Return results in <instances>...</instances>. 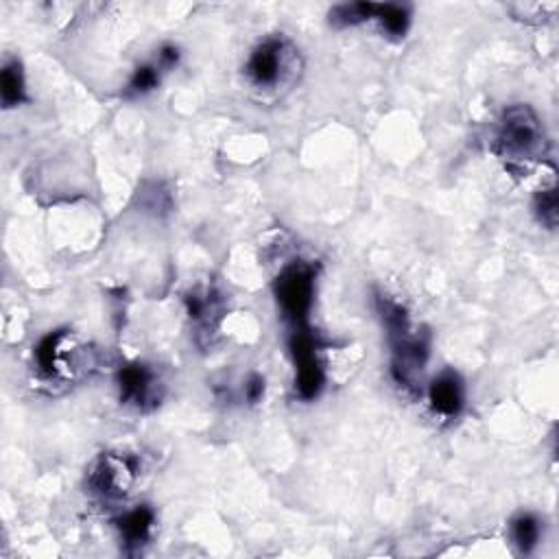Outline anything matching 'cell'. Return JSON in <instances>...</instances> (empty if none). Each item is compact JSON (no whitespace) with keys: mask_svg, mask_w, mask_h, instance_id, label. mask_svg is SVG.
<instances>
[{"mask_svg":"<svg viewBox=\"0 0 559 559\" xmlns=\"http://www.w3.org/2000/svg\"><path fill=\"white\" fill-rule=\"evenodd\" d=\"M177 62H180V51H177V46L173 44H166L160 49V66L162 68H173Z\"/></svg>","mask_w":559,"mask_h":559,"instance_id":"18","label":"cell"},{"mask_svg":"<svg viewBox=\"0 0 559 559\" xmlns=\"http://www.w3.org/2000/svg\"><path fill=\"white\" fill-rule=\"evenodd\" d=\"M160 83V68L158 66H140L132 81H129V94H147L151 90H156Z\"/></svg>","mask_w":559,"mask_h":559,"instance_id":"16","label":"cell"},{"mask_svg":"<svg viewBox=\"0 0 559 559\" xmlns=\"http://www.w3.org/2000/svg\"><path fill=\"white\" fill-rule=\"evenodd\" d=\"M276 297L282 315L287 317L293 328L308 326L315 300V269L313 265L297 260L284 267L276 280Z\"/></svg>","mask_w":559,"mask_h":559,"instance_id":"3","label":"cell"},{"mask_svg":"<svg viewBox=\"0 0 559 559\" xmlns=\"http://www.w3.org/2000/svg\"><path fill=\"white\" fill-rule=\"evenodd\" d=\"M378 5L374 3H352V5H339L330 11V22L337 27H354L361 25L365 20L376 18Z\"/></svg>","mask_w":559,"mask_h":559,"instance_id":"14","label":"cell"},{"mask_svg":"<svg viewBox=\"0 0 559 559\" xmlns=\"http://www.w3.org/2000/svg\"><path fill=\"white\" fill-rule=\"evenodd\" d=\"M70 352H73V339L66 330H55L46 335L38 348H35V363L46 378L68 376L73 372L70 367Z\"/></svg>","mask_w":559,"mask_h":559,"instance_id":"8","label":"cell"},{"mask_svg":"<svg viewBox=\"0 0 559 559\" xmlns=\"http://www.w3.org/2000/svg\"><path fill=\"white\" fill-rule=\"evenodd\" d=\"M0 94H3L5 107H16L27 99V86H25V73L16 59L5 64L3 73H0Z\"/></svg>","mask_w":559,"mask_h":559,"instance_id":"11","label":"cell"},{"mask_svg":"<svg viewBox=\"0 0 559 559\" xmlns=\"http://www.w3.org/2000/svg\"><path fill=\"white\" fill-rule=\"evenodd\" d=\"M496 151L509 162V169L514 164L535 162L546 156L549 140L531 105H511L503 112L496 134Z\"/></svg>","mask_w":559,"mask_h":559,"instance_id":"2","label":"cell"},{"mask_svg":"<svg viewBox=\"0 0 559 559\" xmlns=\"http://www.w3.org/2000/svg\"><path fill=\"white\" fill-rule=\"evenodd\" d=\"M376 20L391 38H404L411 25V11L402 5H378Z\"/></svg>","mask_w":559,"mask_h":559,"instance_id":"12","label":"cell"},{"mask_svg":"<svg viewBox=\"0 0 559 559\" xmlns=\"http://www.w3.org/2000/svg\"><path fill=\"white\" fill-rule=\"evenodd\" d=\"M291 59V46L282 38H269L260 42L249 55L245 73L256 88H276L287 75Z\"/></svg>","mask_w":559,"mask_h":559,"instance_id":"6","label":"cell"},{"mask_svg":"<svg viewBox=\"0 0 559 559\" xmlns=\"http://www.w3.org/2000/svg\"><path fill=\"white\" fill-rule=\"evenodd\" d=\"M291 356L295 363V391L302 400H313L324 389V367L317 354V341L308 326L293 328L289 339Z\"/></svg>","mask_w":559,"mask_h":559,"instance_id":"4","label":"cell"},{"mask_svg":"<svg viewBox=\"0 0 559 559\" xmlns=\"http://www.w3.org/2000/svg\"><path fill=\"white\" fill-rule=\"evenodd\" d=\"M118 391H121V400L125 404H132L140 411L158 407L162 400V383L158 374L142 363L125 365L118 372Z\"/></svg>","mask_w":559,"mask_h":559,"instance_id":"7","label":"cell"},{"mask_svg":"<svg viewBox=\"0 0 559 559\" xmlns=\"http://www.w3.org/2000/svg\"><path fill=\"white\" fill-rule=\"evenodd\" d=\"M153 525H156V514H153L147 505L134 507L116 522L127 549H140L142 544H147L151 538Z\"/></svg>","mask_w":559,"mask_h":559,"instance_id":"10","label":"cell"},{"mask_svg":"<svg viewBox=\"0 0 559 559\" xmlns=\"http://www.w3.org/2000/svg\"><path fill=\"white\" fill-rule=\"evenodd\" d=\"M428 398H431V407L442 418H455L463 409V400H466V389H463L461 378L455 372L439 374L431 387H428Z\"/></svg>","mask_w":559,"mask_h":559,"instance_id":"9","label":"cell"},{"mask_svg":"<svg viewBox=\"0 0 559 559\" xmlns=\"http://www.w3.org/2000/svg\"><path fill=\"white\" fill-rule=\"evenodd\" d=\"M511 535H514V542L518 544V549L522 553H531L535 546H538L542 535L540 520L533 514H520L514 522H511Z\"/></svg>","mask_w":559,"mask_h":559,"instance_id":"13","label":"cell"},{"mask_svg":"<svg viewBox=\"0 0 559 559\" xmlns=\"http://www.w3.org/2000/svg\"><path fill=\"white\" fill-rule=\"evenodd\" d=\"M378 311L391 343V374L398 385L415 389L428 359V343L411 330L407 311L400 304L378 297Z\"/></svg>","mask_w":559,"mask_h":559,"instance_id":"1","label":"cell"},{"mask_svg":"<svg viewBox=\"0 0 559 559\" xmlns=\"http://www.w3.org/2000/svg\"><path fill=\"white\" fill-rule=\"evenodd\" d=\"M140 463L132 455L107 453L88 470V487L103 498H123L138 477Z\"/></svg>","mask_w":559,"mask_h":559,"instance_id":"5","label":"cell"},{"mask_svg":"<svg viewBox=\"0 0 559 559\" xmlns=\"http://www.w3.org/2000/svg\"><path fill=\"white\" fill-rule=\"evenodd\" d=\"M265 394V378L263 376H258L254 374L252 378L247 380V385H245V396L249 402H258L260 398H263Z\"/></svg>","mask_w":559,"mask_h":559,"instance_id":"17","label":"cell"},{"mask_svg":"<svg viewBox=\"0 0 559 559\" xmlns=\"http://www.w3.org/2000/svg\"><path fill=\"white\" fill-rule=\"evenodd\" d=\"M533 210H535V217L542 225H546L549 230L557 228V188L551 186L546 190H540L538 197L533 201Z\"/></svg>","mask_w":559,"mask_h":559,"instance_id":"15","label":"cell"}]
</instances>
